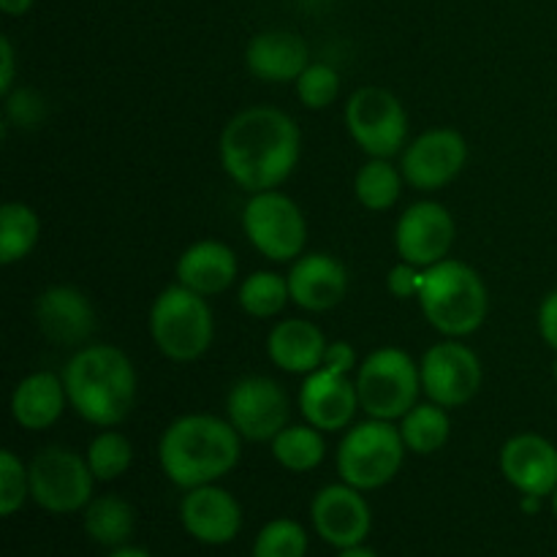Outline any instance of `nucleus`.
<instances>
[{
    "instance_id": "423d86ee",
    "label": "nucleus",
    "mask_w": 557,
    "mask_h": 557,
    "mask_svg": "<svg viewBox=\"0 0 557 557\" xmlns=\"http://www.w3.org/2000/svg\"><path fill=\"white\" fill-rule=\"evenodd\" d=\"M359 406L370 419L397 422L406 417L422 395L419 362L403 348L384 346L370 351L357 368Z\"/></svg>"
},
{
    "instance_id": "72a5a7b5",
    "label": "nucleus",
    "mask_w": 557,
    "mask_h": 557,
    "mask_svg": "<svg viewBox=\"0 0 557 557\" xmlns=\"http://www.w3.org/2000/svg\"><path fill=\"white\" fill-rule=\"evenodd\" d=\"M30 498V471L11 449L0 451V515L14 517Z\"/></svg>"
},
{
    "instance_id": "cd10ccee",
    "label": "nucleus",
    "mask_w": 557,
    "mask_h": 557,
    "mask_svg": "<svg viewBox=\"0 0 557 557\" xmlns=\"http://www.w3.org/2000/svg\"><path fill=\"white\" fill-rule=\"evenodd\" d=\"M272 457L277 466H283L292 473H308L324 462L326 441L324 433L313 424H288L286 430L270 441Z\"/></svg>"
},
{
    "instance_id": "a19ab883",
    "label": "nucleus",
    "mask_w": 557,
    "mask_h": 557,
    "mask_svg": "<svg viewBox=\"0 0 557 557\" xmlns=\"http://www.w3.org/2000/svg\"><path fill=\"white\" fill-rule=\"evenodd\" d=\"M337 557H379V555H375L370 547H364V544H357V547L341 549V555Z\"/></svg>"
},
{
    "instance_id": "2f4dec72",
    "label": "nucleus",
    "mask_w": 557,
    "mask_h": 557,
    "mask_svg": "<svg viewBox=\"0 0 557 557\" xmlns=\"http://www.w3.org/2000/svg\"><path fill=\"white\" fill-rule=\"evenodd\" d=\"M308 555V533L297 520L267 522L253 542V557H305Z\"/></svg>"
},
{
    "instance_id": "473e14b6",
    "label": "nucleus",
    "mask_w": 557,
    "mask_h": 557,
    "mask_svg": "<svg viewBox=\"0 0 557 557\" xmlns=\"http://www.w3.org/2000/svg\"><path fill=\"white\" fill-rule=\"evenodd\" d=\"M294 90L305 109L319 112V109L332 107L341 96V74L330 63H310L294 82Z\"/></svg>"
},
{
    "instance_id": "58836bf2",
    "label": "nucleus",
    "mask_w": 557,
    "mask_h": 557,
    "mask_svg": "<svg viewBox=\"0 0 557 557\" xmlns=\"http://www.w3.org/2000/svg\"><path fill=\"white\" fill-rule=\"evenodd\" d=\"M33 3H36V0H0V9L9 16H22L33 9Z\"/></svg>"
},
{
    "instance_id": "c85d7f7f",
    "label": "nucleus",
    "mask_w": 557,
    "mask_h": 557,
    "mask_svg": "<svg viewBox=\"0 0 557 557\" xmlns=\"http://www.w3.org/2000/svg\"><path fill=\"white\" fill-rule=\"evenodd\" d=\"M403 183L406 177L389 158H370L354 177V196L364 210L386 212L400 199Z\"/></svg>"
},
{
    "instance_id": "5701e85b",
    "label": "nucleus",
    "mask_w": 557,
    "mask_h": 557,
    "mask_svg": "<svg viewBox=\"0 0 557 557\" xmlns=\"http://www.w3.org/2000/svg\"><path fill=\"white\" fill-rule=\"evenodd\" d=\"M326 337L313 321H277L267 335V357L277 370L292 375H310L324 364Z\"/></svg>"
},
{
    "instance_id": "9d476101",
    "label": "nucleus",
    "mask_w": 557,
    "mask_h": 557,
    "mask_svg": "<svg viewBox=\"0 0 557 557\" xmlns=\"http://www.w3.org/2000/svg\"><path fill=\"white\" fill-rule=\"evenodd\" d=\"M30 498L52 515H74L92 500V476L87 457L65 446H47L30 462Z\"/></svg>"
},
{
    "instance_id": "4be33fe9",
    "label": "nucleus",
    "mask_w": 557,
    "mask_h": 557,
    "mask_svg": "<svg viewBox=\"0 0 557 557\" xmlns=\"http://www.w3.org/2000/svg\"><path fill=\"white\" fill-rule=\"evenodd\" d=\"M239 275V259L221 239H199L188 245L177 259V283L201 297H215L234 286Z\"/></svg>"
},
{
    "instance_id": "dca6fc26",
    "label": "nucleus",
    "mask_w": 557,
    "mask_h": 557,
    "mask_svg": "<svg viewBox=\"0 0 557 557\" xmlns=\"http://www.w3.org/2000/svg\"><path fill=\"white\" fill-rule=\"evenodd\" d=\"M38 332L54 346L82 348L98 326V313L90 297L76 286L44 288L33 305Z\"/></svg>"
},
{
    "instance_id": "7ed1b4c3",
    "label": "nucleus",
    "mask_w": 557,
    "mask_h": 557,
    "mask_svg": "<svg viewBox=\"0 0 557 557\" xmlns=\"http://www.w3.org/2000/svg\"><path fill=\"white\" fill-rule=\"evenodd\" d=\"M69 406L96 428H117L131 417L139 375L128 354L109 343H87L63 368Z\"/></svg>"
},
{
    "instance_id": "9b49d317",
    "label": "nucleus",
    "mask_w": 557,
    "mask_h": 557,
    "mask_svg": "<svg viewBox=\"0 0 557 557\" xmlns=\"http://www.w3.org/2000/svg\"><path fill=\"white\" fill-rule=\"evenodd\" d=\"M422 392L444 408H462L482 389V359L466 343L444 337L430 346L419 362Z\"/></svg>"
},
{
    "instance_id": "f3484780",
    "label": "nucleus",
    "mask_w": 557,
    "mask_h": 557,
    "mask_svg": "<svg viewBox=\"0 0 557 557\" xmlns=\"http://www.w3.org/2000/svg\"><path fill=\"white\" fill-rule=\"evenodd\" d=\"M500 473L520 495L547 498L557 490V446L539 433L511 435L498 455Z\"/></svg>"
},
{
    "instance_id": "c756f323",
    "label": "nucleus",
    "mask_w": 557,
    "mask_h": 557,
    "mask_svg": "<svg viewBox=\"0 0 557 557\" xmlns=\"http://www.w3.org/2000/svg\"><path fill=\"white\" fill-rule=\"evenodd\" d=\"M237 302L250 319H275V315H281L283 308L292 302L288 277L270 270L250 272V275L239 283Z\"/></svg>"
},
{
    "instance_id": "b1692460",
    "label": "nucleus",
    "mask_w": 557,
    "mask_h": 557,
    "mask_svg": "<svg viewBox=\"0 0 557 557\" xmlns=\"http://www.w3.org/2000/svg\"><path fill=\"white\" fill-rule=\"evenodd\" d=\"M65 403H69V395H65L63 375L52 373V370H38V373L25 375L14 386L9 408L11 419L22 430L41 433L63 417Z\"/></svg>"
},
{
    "instance_id": "4c0bfd02",
    "label": "nucleus",
    "mask_w": 557,
    "mask_h": 557,
    "mask_svg": "<svg viewBox=\"0 0 557 557\" xmlns=\"http://www.w3.org/2000/svg\"><path fill=\"white\" fill-rule=\"evenodd\" d=\"M16 76V54L9 36H0V96L9 98Z\"/></svg>"
},
{
    "instance_id": "4468645a",
    "label": "nucleus",
    "mask_w": 557,
    "mask_h": 557,
    "mask_svg": "<svg viewBox=\"0 0 557 557\" xmlns=\"http://www.w3.org/2000/svg\"><path fill=\"white\" fill-rule=\"evenodd\" d=\"M457 237L455 215L441 201H413L395 226L397 256L422 270L449 259Z\"/></svg>"
},
{
    "instance_id": "7c9ffc66",
    "label": "nucleus",
    "mask_w": 557,
    "mask_h": 557,
    "mask_svg": "<svg viewBox=\"0 0 557 557\" xmlns=\"http://www.w3.org/2000/svg\"><path fill=\"white\" fill-rule=\"evenodd\" d=\"M87 466L96 482H114L123 476L134 462V444L128 435L114 428H103L87 446Z\"/></svg>"
},
{
    "instance_id": "1a4fd4ad",
    "label": "nucleus",
    "mask_w": 557,
    "mask_h": 557,
    "mask_svg": "<svg viewBox=\"0 0 557 557\" xmlns=\"http://www.w3.org/2000/svg\"><path fill=\"white\" fill-rule=\"evenodd\" d=\"M346 131L368 158H395L408 145V112L386 87H359L346 103Z\"/></svg>"
},
{
    "instance_id": "79ce46f5",
    "label": "nucleus",
    "mask_w": 557,
    "mask_h": 557,
    "mask_svg": "<svg viewBox=\"0 0 557 557\" xmlns=\"http://www.w3.org/2000/svg\"><path fill=\"white\" fill-rule=\"evenodd\" d=\"M544 498H536V495H522V509L528 511V515H533V511H539V504H542Z\"/></svg>"
},
{
    "instance_id": "393cba45",
    "label": "nucleus",
    "mask_w": 557,
    "mask_h": 557,
    "mask_svg": "<svg viewBox=\"0 0 557 557\" xmlns=\"http://www.w3.org/2000/svg\"><path fill=\"white\" fill-rule=\"evenodd\" d=\"M136 528L134 506L120 495H98L85 509V533L101 547H123Z\"/></svg>"
},
{
    "instance_id": "20e7f679",
    "label": "nucleus",
    "mask_w": 557,
    "mask_h": 557,
    "mask_svg": "<svg viewBox=\"0 0 557 557\" xmlns=\"http://www.w3.org/2000/svg\"><path fill=\"white\" fill-rule=\"evenodd\" d=\"M417 299L428 324L455 341L482 330L490 313V294L482 275L457 259L428 267Z\"/></svg>"
},
{
    "instance_id": "37998d69",
    "label": "nucleus",
    "mask_w": 557,
    "mask_h": 557,
    "mask_svg": "<svg viewBox=\"0 0 557 557\" xmlns=\"http://www.w3.org/2000/svg\"><path fill=\"white\" fill-rule=\"evenodd\" d=\"M553 511H555V517H557V490L553 493Z\"/></svg>"
},
{
    "instance_id": "f03ea898",
    "label": "nucleus",
    "mask_w": 557,
    "mask_h": 557,
    "mask_svg": "<svg viewBox=\"0 0 557 557\" xmlns=\"http://www.w3.org/2000/svg\"><path fill=\"white\" fill-rule=\"evenodd\" d=\"M243 435L228 419L215 413L177 417L158 441L161 471L180 490L218 484L239 466Z\"/></svg>"
},
{
    "instance_id": "aec40b11",
    "label": "nucleus",
    "mask_w": 557,
    "mask_h": 557,
    "mask_svg": "<svg viewBox=\"0 0 557 557\" xmlns=\"http://www.w3.org/2000/svg\"><path fill=\"white\" fill-rule=\"evenodd\" d=\"M292 302L308 313H326L348 294V270L330 253H302L288 270Z\"/></svg>"
},
{
    "instance_id": "f8f14e48",
    "label": "nucleus",
    "mask_w": 557,
    "mask_h": 557,
    "mask_svg": "<svg viewBox=\"0 0 557 557\" xmlns=\"http://www.w3.org/2000/svg\"><path fill=\"white\" fill-rule=\"evenodd\" d=\"M226 417L243 441L264 444L288 428L292 406L288 395L275 379L267 375H245L234 381L226 395Z\"/></svg>"
},
{
    "instance_id": "ea45409f",
    "label": "nucleus",
    "mask_w": 557,
    "mask_h": 557,
    "mask_svg": "<svg viewBox=\"0 0 557 557\" xmlns=\"http://www.w3.org/2000/svg\"><path fill=\"white\" fill-rule=\"evenodd\" d=\"M107 557H152V555L145 553V549H139V547H128V544H123V547L112 549Z\"/></svg>"
},
{
    "instance_id": "2eb2a0df",
    "label": "nucleus",
    "mask_w": 557,
    "mask_h": 557,
    "mask_svg": "<svg viewBox=\"0 0 557 557\" xmlns=\"http://www.w3.org/2000/svg\"><path fill=\"white\" fill-rule=\"evenodd\" d=\"M310 520H313L315 533L337 549L364 544L373 528V515H370L362 490L346 482L330 484L315 493L310 504Z\"/></svg>"
},
{
    "instance_id": "ddd939ff",
    "label": "nucleus",
    "mask_w": 557,
    "mask_h": 557,
    "mask_svg": "<svg viewBox=\"0 0 557 557\" xmlns=\"http://www.w3.org/2000/svg\"><path fill=\"white\" fill-rule=\"evenodd\" d=\"M468 163V141L455 128H430L406 145L400 172L417 190H441L455 183Z\"/></svg>"
},
{
    "instance_id": "6e6552de",
    "label": "nucleus",
    "mask_w": 557,
    "mask_h": 557,
    "mask_svg": "<svg viewBox=\"0 0 557 557\" xmlns=\"http://www.w3.org/2000/svg\"><path fill=\"white\" fill-rule=\"evenodd\" d=\"M243 232L261 256L277 264L297 261L308 245L305 212L281 190L250 194L243 207Z\"/></svg>"
},
{
    "instance_id": "0eeeda50",
    "label": "nucleus",
    "mask_w": 557,
    "mask_h": 557,
    "mask_svg": "<svg viewBox=\"0 0 557 557\" xmlns=\"http://www.w3.org/2000/svg\"><path fill=\"white\" fill-rule=\"evenodd\" d=\"M406 441L400 428L384 419H368L362 424H354L343 435L337 446V473L341 482L362 490H381L400 473L406 460Z\"/></svg>"
},
{
    "instance_id": "e433bc0d",
    "label": "nucleus",
    "mask_w": 557,
    "mask_h": 557,
    "mask_svg": "<svg viewBox=\"0 0 557 557\" xmlns=\"http://www.w3.org/2000/svg\"><path fill=\"white\" fill-rule=\"evenodd\" d=\"M539 335L549 348L557 351V288L549 292L539 305Z\"/></svg>"
},
{
    "instance_id": "a878e982",
    "label": "nucleus",
    "mask_w": 557,
    "mask_h": 557,
    "mask_svg": "<svg viewBox=\"0 0 557 557\" xmlns=\"http://www.w3.org/2000/svg\"><path fill=\"white\" fill-rule=\"evenodd\" d=\"M41 239V218L30 205L5 201L0 207V264L25 261Z\"/></svg>"
},
{
    "instance_id": "c03bdc74",
    "label": "nucleus",
    "mask_w": 557,
    "mask_h": 557,
    "mask_svg": "<svg viewBox=\"0 0 557 557\" xmlns=\"http://www.w3.org/2000/svg\"><path fill=\"white\" fill-rule=\"evenodd\" d=\"M555 384H557V359H555Z\"/></svg>"
},
{
    "instance_id": "412c9836",
    "label": "nucleus",
    "mask_w": 557,
    "mask_h": 557,
    "mask_svg": "<svg viewBox=\"0 0 557 557\" xmlns=\"http://www.w3.org/2000/svg\"><path fill=\"white\" fill-rule=\"evenodd\" d=\"M245 65L250 74L270 85L297 82L310 65V49L302 36L292 30L256 33L245 49Z\"/></svg>"
},
{
    "instance_id": "a211bd4d",
    "label": "nucleus",
    "mask_w": 557,
    "mask_h": 557,
    "mask_svg": "<svg viewBox=\"0 0 557 557\" xmlns=\"http://www.w3.org/2000/svg\"><path fill=\"white\" fill-rule=\"evenodd\" d=\"M299 411L305 422L319 428L321 433H341L354 422L359 406L357 381L351 375L332 373L319 368L315 373L305 375V384L299 386Z\"/></svg>"
},
{
    "instance_id": "6ab92c4d",
    "label": "nucleus",
    "mask_w": 557,
    "mask_h": 557,
    "mask_svg": "<svg viewBox=\"0 0 557 557\" xmlns=\"http://www.w3.org/2000/svg\"><path fill=\"white\" fill-rule=\"evenodd\" d=\"M180 520L196 542L221 547L237 539L243 528V506L228 490L218 484H201V487L185 490Z\"/></svg>"
},
{
    "instance_id": "39448f33",
    "label": "nucleus",
    "mask_w": 557,
    "mask_h": 557,
    "mask_svg": "<svg viewBox=\"0 0 557 557\" xmlns=\"http://www.w3.org/2000/svg\"><path fill=\"white\" fill-rule=\"evenodd\" d=\"M150 337L158 351L172 362H196L215 341V315L201 294L183 283L163 288L150 308Z\"/></svg>"
},
{
    "instance_id": "c9c22d12",
    "label": "nucleus",
    "mask_w": 557,
    "mask_h": 557,
    "mask_svg": "<svg viewBox=\"0 0 557 557\" xmlns=\"http://www.w3.org/2000/svg\"><path fill=\"white\" fill-rule=\"evenodd\" d=\"M321 368L332 370V373H341V375H351V370L359 368V357L354 351L351 343L346 341H335L326 346L324 354V364Z\"/></svg>"
},
{
    "instance_id": "f257e3e1",
    "label": "nucleus",
    "mask_w": 557,
    "mask_h": 557,
    "mask_svg": "<svg viewBox=\"0 0 557 557\" xmlns=\"http://www.w3.org/2000/svg\"><path fill=\"white\" fill-rule=\"evenodd\" d=\"M218 156L237 188L277 190L302 158V131L283 109L248 107L223 125Z\"/></svg>"
},
{
    "instance_id": "bb28decb",
    "label": "nucleus",
    "mask_w": 557,
    "mask_h": 557,
    "mask_svg": "<svg viewBox=\"0 0 557 557\" xmlns=\"http://www.w3.org/2000/svg\"><path fill=\"white\" fill-rule=\"evenodd\" d=\"M400 435L406 441V449L413 455H435L449 444L451 419L449 408L438 403H417L406 417L400 419Z\"/></svg>"
},
{
    "instance_id": "f704fd0d",
    "label": "nucleus",
    "mask_w": 557,
    "mask_h": 557,
    "mask_svg": "<svg viewBox=\"0 0 557 557\" xmlns=\"http://www.w3.org/2000/svg\"><path fill=\"white\" fill-rule=\"evenodd\" d=\"M422 277H424L422 267L408 264V261L400 259V264H395L389 272H386V288H389L392 297H397V299L419 297Z\"/></svg>"
}]
</instances>
